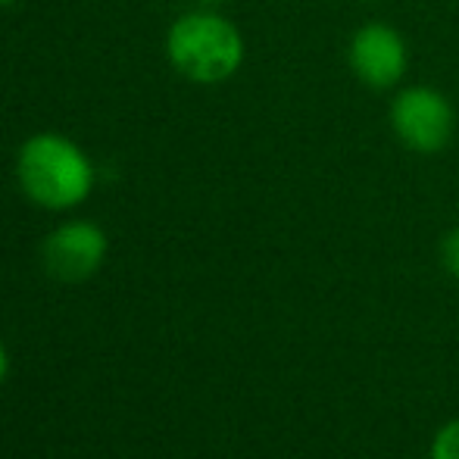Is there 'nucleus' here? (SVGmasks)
<instances>
[{
  "mask_svg": "<svg viewBox=\"0 0 459 459\" xmlns=\"http://www.w3.org/2000/svg\"><path fill=\"white\" fill-rule=\"evenodd\" d=\"M13 4H19V0H0V6H13Z\"/></svg>",
  "mask_w": 459,
  "mask_h": 459,
  "instance_id": "9",
  "label": "nucleus"
},
{
  "mask_svg": "<svg viewBox=\"0 0 459 459\" xmlns=\"http://www.w3.org/2000/svg\"><path fill=\"white\" fill-rule=\"evenodd\" d=\"M347 66L368 91H394L410 69V44L391 22H363L347 41Z\"/></svg>",
  "mask_w": 459,
  "mask_h": 459,
  "instance_id": "4",
  "label": "nucleus"
},
{
  "mask_svg": "<svg viewBox=\"0 0 459 459\" xmlns=\"http://www.w3.org/2000/svg\"><path fill=\"white\" fill-rule=\"evenodd\" d=\"M6 372H10V357H6V351H4V344H0V385H4V378H6Z\"/></svg>",
  "mask_w": 459,
  "mask_h": 459,
  "instance_id": "8",
  "label": "nucleus"
},
{
  "mask_svg": "<svg viewBox=\"0 0 459 459\" xmlns=\"http://www.w3.org/2000/svg\"><path fill=\"white\" fill-rule=\"evenodd\" d=\"M41 260L60 281H85L107 260V235L88 219H69L44 238Z\"/></svg>",
  "mask_w": 459,
  "mask_h": 459,
  "instance_id": "5",
  "label": "nucleus"
},
{
  "mask_svg": "<svg viewBox=\"0 0 459 459\" xmlns=\"http://www.w3.org/2000/svg\"><path fill=\"white\" fill-rule=\"evenodd\" d=\"M16 182L35 206L66 212L91 197L97 169L73 138L38 132L16 151Z\"/></svg>",
  "mask_w": 459,
  "mask_h": 459,
  "instance_id": "1",
  "label": "nucleus"
},
{
  "mask_svg": "<svg viewBox=\"0 0 459 459\" xmlns=\"http://www.w3.org/2000/svg\"><path fill=\"white\" fill-rule=\"evenodd\" d=\"M166 60L194 85H222L244 66V35L216 10L182 13L166 31Z\"/></svg>",
  "mask_w": 459,
  "mask_h": 459,
  "instance_id": "2",
  "label": "nucleus"
},
{
  "mask_svg": "<svg viewBox=\"0 0 459 459\" xmlns=\"http://www.w3.org/2000/svg\"><path fill=\"white\" fill-rule=\"evenodd\" d=\"M387 122H391L394 138L419 157L441 153L456 132L454 103L447 94L431 85L397 88V94L391 97V107H387Z\"/></svg>",
  "mask_w": 459,
  "mask_h": 459,
  "instance_id": "3",
  "label": "nucleus"
},
{
  "mask_svg": "<svg viewBox=\"0 0 459 459\" xmlns=\"http://www.w3.org/2000/svg\"><path fill=\"white\" fill-rule=\"evenodd\" d=\"M441 263L450 275L459 278V229H450L441 241Z\"/></svg>",
  "mask_w": 459,
  "mask_h": 459,
  "instance_id": "7",
  "label": "nucleus"
},
{
  "mask_svg": "<svg viewBox=\"0 0 459 459\" xmlns=\"http://www.w3.org/2000/svg\"><path fill=\"white\" fill-rule=\"evenodd\" d=\"M431 459H459V419L447 422L431 441Z\"/></svg>",
  "mask_w": 459,
  "mask_h": 459,
  "instance_id": "6",
  "label": "nucleus"
}]
</instances>
